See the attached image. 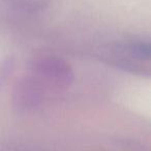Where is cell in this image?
Here are the masks:
<instances>
[{"label": "cell", "mask_w": 151, "mask_h": 151, "mask_svg": "<svg viewBox=\"0 0 151 151\" xmlns=\"http://www.w3.org/2000/svg\"><path fill=\"white\" fill-rule=\"evenodd\" d=\"M32 73L45 86L65 89L73 80V73L66 61L56 57H45L32 65Z\"/></svg>", "instance_id": "obj_1"}, {"label": "cell", "mask_w": 151, "mask_h": 151, "mask_svg": "<svg viewBox=\"0 0 151 151\" xmlns=\"http://www.w3.org/2000/svg\"><path fill=\"white\" fill-rule=\"evenodd\" d=\"M44 87L45 85L42 83V81L38 80L35 76L25 77L16 86L14 91V99L17 105L22 107H34L42 101V94H45Z\"/></svg>", "instance_id": "obj_2"}, {"label": "cell", "mask_w": 151, "mask_h": 151, "mask_svg": "<svg viewBox=\"0 0 151 151\" xmlns=\"http://www.w3.org/2000/svg\"><path fill=\"white\" fill-rule=\"evenodd\" d=\"M132 52L134 54L138 55V56L147 57V58H151V44H137L132 46Z\"/></svg>", "instance_id": "obj_3"}]
</instances>
